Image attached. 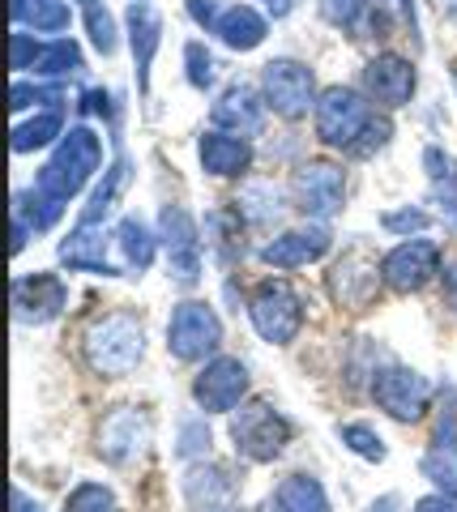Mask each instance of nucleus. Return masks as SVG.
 <instances>
[{
  "instance_id": "1",
  "label": "nucleus",
  "mask_w": 457,
  "mask_h": 512,
  "mask_svg": "<svg viewBox=\"0 0 457 512\" xmlns=\"http://www.w3.org/2000/svg\"><path fill=\"white\" fill-rule=\"evenodd\" d=\"M82 355L90 363V372L120 380L141 363V355H146V329H141V320L129 312H107L86 329Z\"/></svg>"
},
{
  "instance_id": "2",
  "label": "nucleus",
  "mask_w": 457,
  "mask_h": 512,
  "mask_svg": "<svg viewBox=\"0 0 457 512\" xmlns=\"http://www.w3.org/2000/svg\"><path fill=\"white\" fill-rule=\"evenodd\" d=\"M99 167H103V141H99V133L86 128V124H77V128H69V133L60 137V146H56L52 158H47V167L39 171L35 188L47 192V197H56V201H73L77 192L90 184V175Z\"/></svg>"
},
{
  "instance_id": "3",
  "label": "nucleus",
  "mask_w": 457,
  "mask_h": 512,
  "mask_svg": "<svg viewBox=\"0 0 457 512\" xmlns=\"http://www.w3.org/2000/svg\"><path fill=\"white\" fill-rule=\"evenodd\" d=\"M248 316H252V329L274 346L295 342L299 329H304V303L291 291V282H282V278H265L248 295Z\"/></svg>"
},
{
  "instance_id": "4",
  "label": "nucleus",
  "mask_w": 457,
  "mask_h": 512,
  "mask_svg": "<svg viewBox=\"0 0 457 512\" xmlns=\"http://www.w3.org/2000/svg\"><path fill=\"white\" fill-rule=\"evenodd\" d=\"M372 120H376V111L351 86H329L317 99V137L334 150H355Z\"/></svg>"
},
{
  "instance_id": "5",
  "label": "nucleus",
  "mask_w": 457,
  "mask_h": 512,
  "mask_svg": "<svg viewBox=\"0 0 457 512\" xmlns=\"http://www.w3.org/2000/svg\"><path fill=\"white\" fill-rule=\"evenodd\" d=\"M218 346H223V320H218V312L210 308V303L188 299V303H180V308L171 312V320H167V350L180 363H201L206 355H214Z\"/></svg>"
},
{
  "instance_id": "6",
  "label": "nucleus",
  "mask_w": 457,
  "mask_h": 512,
  "mask_svg": "<svg viewBox=\"0 0 457 512\" xmlns=\"http://www.w3.org/2000/svg\"><path fill=\"white\" fill-rule=\"evenodd\" d=\"M231 440H235V453L248 461H274L291 440V423L270 402H248L231 419Z\"/></svg>"
},
{
  "instance_id": "7",
  "label": "nucleus",
  "mask_w": 457,
  "mask_h": 512,
  "mask_svg": "<svg viewBox=\"0 0 457 512\" xmlns=\"http://www.w3.org/2000/svg\"><path fill=\"white\" fill-rule=\"evenodd\" d=\"M261 94L270 103L274 116L282 120H299L308 116V107H317V82L312 69L299 60H270L261 73Z\"/></svg>"
},
{
  "instance_id": "8",
  "label": "nucleus",
  "mask_w": 457,
  "mask_h": 512,
  "mask_svg": "<svg viewBox=\"0 0 457 512\" xmlns=\"http://www.w3.org/2000/svg\"><path fill=\"white\" fill-rule=\"evenodd\" d=\"M381 282H385V274H381V265H376V256H368L364 248H351L329 269V299L346 312H364L376 303V295H381Z\"/></svg>"
},
{
  "instance_id": "9",
  "label": "nucleus",
  "mask_w": 457,
  "mask_h": 512,
  "mask_svg": "<svg viewBox=\"0 0 457 512\" xmlns=\"http://www.w3.org/2000/svg\"><path fill=\"white\" fill-rule=\"evenodd\" d=\"M372 402L381 406L389 419L415 423V419H423V410L432 402V384H428V376H419L415 367L389 363L385 372L372 376Z\"/></svg>"
},
{
  "instance_id": "10",
  "label": "nucleus",
  "mask_w": 457,
  "mask_h": 512,
  "mask_svg": "<svg viewBox=\"0 0 457 512\" xmlns=\"http://www.w3.org/2000/svg\"><path fill=\"white\" fill-rule=\"evenodd\" d=\"M291 197H295V210L312 218V222H325L342 210L346 201V175L334 163H304L291 180Z\"/></svg>"
},
{
  "instance_id": "11",
  "label": "nucleus",
  "mask_w": 457,
  "mask_h": 512,
  "mask_svg": "<svg viewBox=\"0 0 457 512\" xmlns=\"http://www.w3.org/2000/svg\"><path fill=\"white\" fill-rule=\"evenodd\" d=\"M381 274H385V286H393V291L415 295L440 274V248L432 239H402L398 248H389L381 256Z\"/></svg>"
},
{
  "instance_id": "12",
  "label": "nucleus",
  "mask_w": 457,
  "mask_h": 512,
  "mask_svg": "<svg viewBox=\"0 0 457 512\" xmlns=\"http://www.w3.org/2000/svg\"><path fill=\"white\" fill-rule=\"evenodd\" d=\"M248 393V367L231 355H218L197 372L193 380V402L206 414H231Z\"/></svg>"
},
{
  "instance_id": "13",
  "label": "nucleus",
  "mask_w": 457,
  "mask_h": 512,
  "mask_svg": "<svg viewBox=\"0 0 457 512\" xmlns=\"http://www.w3.org/2000/svg\"><path fill=\"white\" fill-rule=\"evenodd\" d=\"M159 239L167 248V269L180 286H197L201 278V244H197V222L180 205H167L159 218Z\"/></svg>"
},
{
  "instance_id": "14",
  "label": "nucleus",
  "mask_w": 457,
  "mask_h": 512,
  "mask_svg": "<svg viewBox=\"0 0 457 512\" xmlns=\"http://www.w3.org/2000/svg\"><path fill=\"white\" fill-rule=\"evenodd\" d=\"M150 444V419L146 410L137 406H120L116 414H107L103 427H99V457H107L112 466H129L146 453Z\"/></svg>"
},
{
  "instance_id": "15",
  "label": "nucleus",
  "mask_w": 457,
  "mask_h": 512,
  "mask_svg": "<svg viewBox=\"0 0 457 512\" xmlns=\"http://www.w3.org/2000/svg\"><path fill=\"white\" fill-rule=\"evenodd\" d=\"M69 308V286L60 274H22L13 282V312L22 325H47Z\"/></svg>"
},
{
  "instance_id": "16",
  "label": "nucleus",
  "mask_w": 457,
  "mask_h": 512,
  "mask_svg": "<svg viewBox=\"0 0 457 512\" xmlns=\"http://www.w3.org/2000/svg\"><path fill=\"white\" fill-rule=\"evenodd\" d=\"M419 86V73H415V64L406 60V56H372L368 60V69H364V90H368V99L372 103H381V107H406L411 103V94Z\"/></svg>"
},
{
  "instance_id": "17",
  "label": "nucleus",
  "mask_w": 457,
  "mask_h": 512,
  "mask_svg": "<svg viewBox=\"0 0 457 512\" xmlns=\"http://www.w3.org/2000/svg\"><path fill=\"white\" fill-rule=\"evenodd\" d=\"M265 94H257L248 82H235L227 86L223 94H218V103H214V124L223 128V133H235V137H252V133H261V124H265Z\"/></svg>"
},
{
  "instance_id": "18",
  "label": "nucleus",
  "mask_w": 457,
  "mask_h": 512,
  "mask_svg": "<svg viewBox=\"0 0 457 512\" xmlns=\"http://www.w3.org/2000/svg\"><path fill=\"white\" fill-rule=\"evenodd\" d=\"M329 252V231L325 227H299V231H282L278 239L261 248V261L274 269H299L312 265Z\"/></svg>"
},
{
  "instance_id": "19",
  "label": "nucleus",
  "mask_w": 457,
  "mask_h": 512,
  "mask_svg": "<svg viewBox=\"0 0 457 512\" xmlns=\"http://www.w3.org/2000/svg\"><path fill=\"white\" fill-rule=\"evenodd\" d=\"M317 9L329 26H338L355 39H372L376 30H389V13L381 0H317Z\"/></svg>"
},
{
  "instance_id": "20",
  "label": "nucleus",
  "mask_w": 457,
  "mask_h": 512,
  "mask_svg": "<svg viewBox=\"0 0 457 512\" xmlns=\"http://www.w3.org/2000/svg\"><path fill=\"white\" fill-rule=\"evenodd\" d=\"M60 261L77 274H99V278H120V265L107 261V235L103 227H82L77 222V231L60 244Z\"/></svg>"
},
{
  "instance_id": "21",
  "label": "nucleus",
  "mask_w": 457,
  "mask_h": 512,
  "mask_svg": "<svg viewBox=\"0 0 457 512\" xmlns=\"http://www.w3.org/2000/svg\"><path fill=\"white\" fill-rule=\"evenodd\" d=\"M163 43V22L159 13L150 5L133 0L129 5V47H133V64H137V90L146 94L150 90V64H154V52Z\"/></svg>"
},
{
  "instance_id": "22",
  "label": "nucleus",
  "mask_w": 457,
  "mask_h": 512,
  "mask_svg": "<svg viewBox=\"0 0 457 512\" xmlns=\"http://www.w3.org/2000/svg\"><path fill=\"white\" fill-rule=\"evenodd\" d=\"M201 167H206L210 175H223V180H231V175H244L252 167V146L248 137H235V133H223V128H214V133L201 137Z\"/></svg>"
},
{
  "instance_id": "23",
  "label": "nucleus",
  "mask_w": 457,
  "mask_h": 512,
  "mask_svg": "<svg viewBox=\"0 0 457 512\" xmlns=\"http://www.w3.org/2000/svg\"><path fill=\"white\" fill-rule=\"evenodd\" d=\"M184 495L193 512H231L235 508V483L227 478V470L218 466H193L184 478Z\"/></svg>"
},
{
  "instance_id": "24",
  "label": "nucleus",
  "mask_w": 457,
  "mask_h": 512,
  "mask_svg": "<svg viewBox=\"0 0 457 512\" xmlns=\"http://www.w3.org/2000/svg\"><path fill=\"white\" fill-rule=\"evenodd\" d=\"M210 35L223 39L231 52H252V47H261L265 35H270V22H265L252 5H223Z\"/></svg>"
},
{
  "instance_id": "25",
  "label": "nucleus",
  "mask_w": 457,
  "mask_h": 512,
  "mask_svg": "<svg viewBox=\"0 0 457 512\" xmlns=\"http://www.w3.org/2000/svg\"><path fill=\"white\" fill-rule=\"evenodd\" d=\"M154 239H159V235H150V227L141 218H133V214L120 218L112 244L120 248V265L129 269V274H146V269L154 265V248H159Z\"/></svg>"
},
{
  "instance_id": "26",
  "label": "nucleus",
  "mask_w": 457,
  "mask_h": 512,
  "mask_svg": "<svg viewBox=\"0 0 457 512\" xmlns=\"http://www.w3.org/2000/svg\"><path fill=\"white\" fill-rule=\"evenodd\" d=\"M270 508L274 512H329V495L312 474H291L278 483Z\"/></svg>"
},
{
  "instance_id": "27",
  "label": "nucleus",
  "mask_w": 457,
  "mask_h": 512,
  "mask_svg": "<svg viewBox=\"0 0 457 512\" xmlns=\"http://www.w3.org/2000/svg\"><path fill=\"white\" fill-rule=\"evenodd\" d=\"M13 22L35 30V35H60L73 22V9L65 0H13Z\"/></svg>"
},
{
  "instance_id": "28",
  "label": "nucleus",
  "mask_w": 457,
  "mask_h": 512,
  "mask_svg": "<svg viewBox=\"0 0 457 512\" xmlns=\"http://www.w3.org/2000/svg\"><path fill=\"white\" fill-rule=\"evenodd\" d=\"M423 167H428V184H432V201L440 205V214L457 218V158L440 146L423 150Z\"/></svg>"
},
{
  "instance_id": "29",
  "label": "nucleus",
  "mask_w": 457,
  "mask_h": 512,
  "mask_svg": "<svg viewBox=\"0 0 457 512\" xmlns=\"http://www.w3.org/2000/svg\"><path fill=\"white\" fill-rule=\"evenodd\" d=\"M129 175H133V158H129V154H120L116 163L103 171V184L94 188L90 205L82 210V227H99V222L107 218V210H112V205H116V197L124 192V184H129Z\"/></svg>"
},
{
  "instance_id": "30",
  "label": "nucleus",
  "mask_w": 457,
  "mask_h": 512,
  "mask_svg": "<svg viewBox=\"0 0 457 512\" xmlns=\"http://www.w3.org/2000/svg\"><path fill=\"white\" fill-rule=\"evenodd\" d=\"M235 210H240V218H248L252 227H270V222L282 214L278 188L274 184H248L240 192V201H235Z\"/></svg>"
},
{
  "instance_id": "31",
  "label": "nucleus",
  "mask_w": 457,
  "mask_h": 512,
  "mask_svg": "<svg viewBox=\"0 0 457 512\" xmlns=\"http://www.w3.org/2000/svg\"><path fill=\"white\" fill-rule=\"evenodd\" d=\"M60 128H65V120H60V111H39L35 120H26L13 128V154H30V150H43L52 137H60Z\"/></svg>"
},
{
  "instance_id": "32",
  "label": "nucleus",
  "mask_w": 457,
  "mask_h": 512,
  "mask_svg": "<svg viewBox=\"0 0 457 512\" xmlns=\"http://www.w3.org/2000/svg\"><path fill=\"white\" fill-rule=\"evenodd\" d=\"M82 47H77L73 39H52L43 43V52L35 60V73L39 77H65V73H82Z\"/></svg>"
},
{
  "instance_id": "33",
  "label": "nucleus",
  "mask_w": 457,
  "mask_h": 512,
  "mask_svg": "<svg viewBox=\"0 0 457 512\" xmlns=\"http://www.w3.org/2000/svg\"><path fill=\"white\" fill-rule=\"evenodd\" d=\"M338 440L351 448V453L364 457V461H385V440L376 436L368 423H342L338 427Z\"/></svg>"
},
{
  "instance_id": "34",
  "label": "nucleus",
  "mask_w": 457,
  "mask_h": 512,
  "mask_svg": "<svg viewBox=\"0 0 457 512\" xmlns=\"http://www.w3.org/2000/svg\"><path fill=\"white\" fill-rule=\"evenodd\" d=\"M86 13V30H90V43H94V52L99 56H116V22H112V13H107V5H90L82 9Z\"/></svg>"
},
{
  "instance_id": "35",
  "label": "nucleus",
  "mask_w": 457,
  "mask_h": 512,
  "mask_svg": "<svg viewBox=\"0 0 457 512\" xmlns=\"http://www.w3.org/2000/svg\"><path fill=\"white\" fill-rule=\"evenodd\" d=\"M432 444H436L432 453H440L445 461L457 466V397H453V389H445V406H440V423H436Z\"/></svg>"
},
{
  "instance_id": "36",
  "label": "nucleus",
  "mask_w": 457,
  "mask_h": 512,
  "mask_svg": "<svg viewBox=\"0 0 457 512\" xmlns=\"http://www.w3.org/2000/svg\"><path fill=\"white\" fill-rule=\"evenodd\" d=\"M65 512H116V500L103 483H77L65 500Z\"/></svg>"
},
{
  "instance_id": "37",
  "label": "nucleus",
  "mask_w": 457,
  "mask_h": 512,
  "mask_svg": "<svg viewBox=\"0 0 457 512\" xmlns=\"http://www.w3.org/2000/svg\"><path fill=\"white\" fill-rule=\"evenodd\" d=\"M184 64H188V82L193 90H210L218 77V60L206 52V43H188L184 47Z\"/></svg>"
},
{
  "instance_id": "38",
  "label": "nucleus",
  "mask_w": 457,
  "mask_h": 512,
  "mask_svg": "<svg viewBox=\"0 0 457 512\" xmlns=\"http://www.w3.org/2000/svg\"><path fill=\"white\" fill-rule=\"evenodd\" d=\"M39 52H43V43L30 35L26 26H18V30L9 35V64H13V73H35Z\"/></svg>"
},
{
  "instance_id": "39",
  "label": "nucleus",
  "mask_w": 457,
  "mask_h": 512,
  "mask_svg": "<svg viewBox=\"0 0 457 512\" xmlns=\"http://www.w3.org/2000/svg\"><path fill=\"white\" fill-rule=\"evenodd\" d=\"M9 107L13 111H26V107H56L65 103V90L60 86H26V82H13V94H9Z\"/></svg>"
},
{
  "instance_id": "40",
  "label": "nucleus",
  "mask_w": 457,
  "mask_h": 512,
  "mask_svg": "<svg viewBox=\"0 0 457 512\" xmlns=\"http://www.w3.org/2000/svg\"><path fill=\"white\" fill-rule=\"evenodd\" d=\"M381 227H385V231H398V235H411V231H423V227H428V214H423V210H411V205H406V210L385 214V218H381Z\"/></svg>"
},
{
  "instance_id": "41",
  "label": "nucleus",
  "mask_w": 457,
  "mask_h": 512,
  "mask_svg": "<svg viewBox=\"0 0 457 512\" xmlns=\"http://www.w3.org/2000/svg\"><path fill=\"white\" fill-rule=\"evenodd\" d=\"M201 453H210V427H206V419H193V423H184L180 457H201Z\"/></svg>"
},
{
  "instance_id": "42",
  "label": "nucleus",
  "mask_w": 457,
  "mask_h": 512,
  "mask_svg": "<svg viewBox=\"0 0 457 512\" xmlns=\"http://www.w3.org/2000/svg\"><path fill=\"white\" fill-rule=\"evenodd\" d=\"M389 133H393V128H389V120H385V116H376V120L368 124L364 141H359V146H355L351 154H355V158H368L372 150H381V146H385V141H389Z\"/></svg>"
},
{
  "instance_id": "43",
  "label": "nucleus",
  "mask_w": 457,
  "mask_h": 512,
  "mask_svg": "<svg viewBox=\"0 0 457 512\" xmlns=\"http://www.w3.org/2000/svg\"><path fill=\"white\" fill-rule=\"evenodd\" d=\"M188 13H193V22H197V26L214 30V22H218V13H223V5H218V0H188Z\"/></svg>"
},
{
  "instance_id": "44",
  "label": "nucleus",
  "mask_w": 457,
  "mask_h": 512,
  "mask_svg": "<svg viewBox=\"0 0 457 512\" xmlns=\"http://www.w3.org/2000/svg\"><path fill=\"white\" fill-rule=\"evenodd\" d=\"M415 512H457V495H445V491L423 495V500L415 504Z\"/></svg>"
},
{
  "instance_id": "45",
  "label": "nucleus",
  "mask_w": 457,
  "mask_h": 512,
  "mask_svg": "<svg viewBox=\"0 0 457 512\" xmlns=\"http://www.w3.org/2000/svg\"><path fill=\"white\" fill-rule=\"evenodd\" d=\"M13 512H43V504H39V500H30L26 491L13 487Z\"/></svg>"
},
{
  "instance_id": "46",
  "label": "nucleus",
  "mask_w": 457,
  "mask_h": 512,
  "mask_svg": "<svg viewBox=\"0 0 457 512\" xmlns=\"http://www.w3.org/2000/svg\"><path fill=\"white\" fill-rule=\"evenodd\" d=\"M265 9H270L274 18H287V13L295 9V0H265Z\"/></svg>"
},
{
  "instance_id": "47",
  "label": "nucleus",
  "mask_w": 457,
  "mask_h": 512,
  "mask_svg": "<svg viewBox=\"0 0 457 512\" xmlns=\"http://www.w3.org/2000/svg\"><path fill=\"white\" fill-rule=\"evenodd\" d=\"M398 9H402V18L411 22V30H415V0H398Z\"/></svg>"
},
{
  "instance_id": "48",
  "label": "nucleus",
  "mask_w": 457,
  "mask_h": 512,
  "mask_svg": "<svg viewBox=\"0 0 457 512\" xmlns=\"http://www.w3.org/2000/svg\"><path fill=\"white\" fill-rule=\"evenodd\" d=\"M90 5H103V0H82V9H90Z\"/></svg>"
},
{
  "instance_id": "49",
  "label": "nucleus",
  "mask_w": 457,
  "mask_h": 512,
  "mask_svg": "<svg viewBox=\"0 0 457 512\" xmlns=\"http://www.w3.org/2000/svg\"><path fill=\"white\" fill-rule=\"evenodd\" d=\"M141 5H150V0H141Z\"/></svg>"
}]
</instances>
